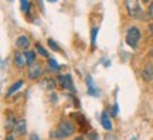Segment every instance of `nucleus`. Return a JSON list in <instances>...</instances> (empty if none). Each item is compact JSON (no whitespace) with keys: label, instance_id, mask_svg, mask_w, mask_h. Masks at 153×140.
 I'll return each instance as SVG.
<instances>
[{"label":"nucleus","instance_id":"obj_1","mask_svg":"<svg viewBox=\"0 0 153 140\" xmlns=\"http://www.w3.org/2000/svg\"><path fill=\"white\" fill-rule=\"evenodd\" d=\"M74 132H75V127H74V124L70 120H61L60 123H58V126H57V129L51 133V137L67 139V137L74 135Z\"/></svg>","mask_w":153,"mask_h":140},{"label":"nucleus","instance_id":"obj_2","mask_svg":"<svg viewBox=\"0 0 153 140\" xmlns=\"http://www.w3.org/2000/svg\"><path fill=\"white\" fill-rule=\"evenodd\" d=\"M125 6H126V10H128V14L131 17L136 19V20H146L148 19L146 13L140 7L139 0H125Z\"/></svg>","mask_w":153,"mask_h":140},{"label":"nucleus","instance_id":"obj_3","mask_svg":"<svg viewBox=\"0 0 153 140\" xmlns=\"http://www.w3.org/2000/svg\"><path fill=\"white\" fill-rule=\"evenodd\" d=\"M126 44L132 47V48H136L137 47V43L140 40V30L136 27V26H132L129 27L128 33H126Z\"/></svg>","mask_w":153,"mask_h":140},{"label":"nucleus","instance_id":"obj_4","mask_svg":"<svg viewBox=\"0 0 153 140\" xmlns=\"http://www.w3.org/2000/svg\"><path fill=\"white\" fill-rule=\"evenodd\" d=\"M41 74H43V67H41L40 62H34V64L30 65L28 72H27V75L30 79H37V78L41 76Z\"/></svg>","mask_w":153,"mask_h":140},{"label":"nucleus","instance_id":"obj_5","mask_svg":"<svg viewBox=\"0 0 153 140\" xmlns=\"http://www.w3.org/2000/svg\"><path fill=\"white\" fill-rule=\"evenodd\" d=\"M13 64L16 65L17 68H24L27 64V58H26V54L24 53H20V51H17L14 57H13Z\"/></svg>","mask_w":153,"mask_h":140},{"label":"nucleus","instance_id":"obj_6","mask_svg":"<svg viewBox=\"0 0 153 140\" xmlns=\"http://www.w3.org/2000/svg\"><path fill=\"white\" fill-rule=\"evenodd\" d=\"M60 84L62 89H70V91H74V84H72V78L70 74H64V75L60 76Z\"/></svg>","mask_w":153,"mask_h":140},{"label":"nucleus","instance_id":"obj_7","mask_svg":"<svg viewBox=\"0 0 153 140\" xmlns=\"http://www.w3.org/2000/svg\"><path fill=\"white\" fill-rule=\"evenodd\" d=\"M85 82H87V86H88V93H89V95H92V96H98V95H99V89L95 86V84H94L92 76L87 75Z\"/></svg>","mask_w":153,"mask_h":140},{"label":"nucleus","instance_id":"obj_8","mask_svg":"<svg viewBox=\"0 0 153 140\" xmlns=\"http://www.w3.org/2000/svg\"><path fill=\"white\" fill-rule=\"evenodd\" d=\"M142 78L145 81H150L153 78V62H148L142 71Z\"/></svg>","mask_w":153,"mask_h":140},{"label":"nucleus","instance_id":"obj_9","mask_svg":"<svg viewBox=\"0 0 153 140\" xmlns=\"http://www.w3.org/2000/svg\"><path fill=\"white\" fill-rule=\"evenodd\" d=\"M16 45H17V48L27 50L30 47V38L27 36H19L16 40Z\"/></svg>","mask_w":153,"mask_h":140},{"label":"nucleus","instance_id":"obj_10","mask_svg":"<svg viewBox=\"0 0 153 140\" xmlns=\"http://www.w3.org/2000/svg\"><path fill=\"white\" fill-rule=\"evenodd\" d=\"M101 124L105 130H112V122H111V118L108 112H102L101 113Z\"/></svg>","mask_w":153,"mask_h":140},{"label":"nucleus","instance_id":"obj_11","mask_svg":"<svg viewBox=\"0 0 153 140\" xmlns=\"http://www.w3.org/2000/svg\"><path fill=\"white\" fill-rule=\"evenodd\" d=\"M14 130H16L17 135H20V136L24 135V133L27 132V129H26V120H24V119H20V120H17Z\"/></svg>","mask_w":153,"mask_h":140},{"label":"nucleus","instance_id":"obj_12","mask_svg":"<svg viewBox=\"0 0 153 140\" xmlns=\"http://www.w3.org/2000/svg\"><path fill=\"white\" fill-rule=\"evenodd\" d=\"M23 84H24V81H23V79H19V81H16L14 84H13V85L10 86V88H9V91H7V93H6V96H10V95H13V93H14L16 91H19V89H20V88L23 86Z\"/></svg>","mask_w":153,"mask_h":140},{"label":"nucleus","instance_id":"obj_13","mask_svg":"<svg viewBox=\"0 0 153 140\" xmlns=\"http://www.w3.org/2000/svg\"><path fill=\"white\" fill-rule=\"evenodd\" d=\"M41 86L44 89H54L55 88V81H53L51 78H45L41 81Z\"/></svg>","mask_w":153,"mask_h":140},{"label":"nucleus","instance_id":"obj_14","mask_svg":"<svg viewBox=\"0 0 153 140\" xmlns=\"http://www.w3.org/2000/svg\"><path fill=\"white\" fill-rule=\"evenodd\" d=\"M98 31H99L98 26L92 27V30H91V44H92V47H95V44H97V36H98Z\"/></svg>","mask_w":153,"mask_h":140},{"label":"nucleus","instance_id":"obj_15","mask_svg":"<svg viewBox=\"0 0 153 140\" xmlns=\"http://www.w3.org/2000/svg\"><path fill=\"white\" fill-rule=\"evenodd\" d=\"M24 54H26V58H27V64L28 65H31V64L36 62V54H34V51H28L27 50Z\"/></svg>","mask_w":153,"mask_h":140},{"label":"nucleus","instance_id":"obj_16","mask_svg":"<svg viewBox=\"0 0 153 140\" xmlns=\"http://www.w3.org/2000/svg\"><path fill=\"white\" fill-rule=\"evenodd\" d=\"M16 123H17V120H14V116H13V115H9V118H7V123H6L7 129L9 130L14 129V127H16Z\"/></svg>","mask_w":153,"mask_h":140},{"label":"nucleus","instance_id":"obj_17","mask_svg":"<svg viewBox=\"0 0 153 140\" xmlns=\"http://www.w3.org/2000/svg\"><path fill=\"white\" fill-rule=\"evenodd\" d=\"M48 68H50L51 71L57 72V71L60 70V65L57 64V61H55L54 58H48Z\"/></svg>","mask_w":153,"mask_h":140},{"label":"nucleus","instance_id":"obj_18","mask_svg":"<svg viewBox=\"0 0 153 140\" xmlns=\"http://www.w3.org/2000/svg\"><path fill=\"white\" fill-rule=\"evenodd\" d=\"M30 7H31V4H30V1L28 0H20V9H22V11H28L30 10Z\"/></svg>","mask_w":153,"mask_h":140},{"label":"nucleus","instance_id":"obj_19","mask_svg":"<svg viewBox=\"0 0 153 140\" xmlns=\"http://www.w3.org/2000/svg\"><path fill=\"white\" fill-rule=\"evenodd\" d=\"M36 50L38 51V54H41L43 57H48V53L45 51V48H43V47H41V45H40L38 43L36 44Z\"/></svg>","mask_w":153,"mask_h":140},{"label":"nucleus","instance_id":"obj_20","mask_svg":"<svg viewBox=\"0 0 153 140\" xmlns=\"http://www.w3.org/2000/svg\"><path fill=\"white\" fill-rule=\"evenodd\" d=\"M48 45H50V47H51L53 50H54V51H60V47H58V44L55 43L53 38H50V40H48Z\"/></svg>","mask_w":153,"mask_h":140},{"label":"nucleus","instance_id":"obj_21","mask_svg":"<svg viewBox=\"0 0 153 140\" xmlns=\"http://www.w3.org/2000/svg\"><path fill=\"white\" fill-rule=\"evenodd\" d=\"M118 109H119L118 103H114V106H112V116H116V115H118Z\"/></svg>","mask_w":153,"mask_h":140},{"label":"nucleus","instance_id":"obj_22","mask_svg":"<svg viewBox=\"0 0 153 140\" xmlns=\"http://www.w3.org/2000/svg\"><path fill=\"white\" fill-rule=\"evenodd\" d=\"M149 16H150V19H153V1L150 3V7H149Z\"/></svg>","mask_w":153,"mask_h":140},{"label":"nucleus","instance_id":"obj_23","mask_svg":"<svg viewBox=\"0 0 153 140\" xmlns=\"http://www.w3.org/2000/svg\"><path fill=\"white\" fill-rule=\"evenodd\" d=\"M28 140H40V137H38L36 133H33V135L30 136V139H28Z\"/></svg>","mask_w":153,"mask_h":140},{"label":"nucleus","instance_id":"obj_24","mask_svg":"<svg viewBox=\"0 0 153 140\" xmlns=\"http://www.w3.org/2000/svg\"><path fill=\"white\" fill-rule=\"evenodd\" d=\"M4 140H14V137H13V136H11V135H9V136H7V137H6Z\"/></svg>","mask_w":153,"mask_h":140},{"label":"nucleus","instance_id":"obj_25","mask_svg":"<svg viewBox=\"0 0 153 140\" xmlns=\"http://www.w3.org/2000/svg\"><path fill=\"white\" fill-rule=\"evenodd\" d=\"M89 137H91L92 140H97V137H95V135H94V133H91V135H89Z\"/></svg>","mask_w":153,"mask_h":140},{"label":"nucleus","instance_id":"obj_26","mask_svg":"<svg viewBox=\"0 0 153 140\" xmlns=\"http://www.w3.org/2000/svg\"><path fill=\"white\" fill-rule=\"evenodd\" d=\"M74 140H84V137H82V136H78V137H75Z\"/></svg>","mask_w":153,"mask_h":140},{"label":"nucleus","instance_id":"obj_27","mask_svg":"<svg viewBox=\"0 0 153 140\" xmlns=\"http://www.w3.org/2000/svg\"><path fill=\"white\" fill-rule=\"evenodd\" d=\"M140 1H143V3H148V1H150V0H140Z\"/></svg>","mask_w":153,"mask_h":140},{"label":"nucleus","instance_id":"obj_28","mask_svg":"<svg viewBox=\"0 0 153 140\" xmlns=\"http://www.w3.org/2000/svg\"><path fill=\"white\" fill-rule=\"evenodd\" d=\"M150 55H152V57H153V48L150 50Z\"/></svg>","mask_w":153,"mask_h":140},{"label":"nucleus","instance_id":"obj_29","mask_svg":"<svg viewBox=\"0 0 153 140\" xmlns=\"http://www.w3.org/2000/svg\"><path fill=\"white\" fill-rule=\"evenodd\" d=\"M48 1H53V3H55V1H57V0H48Z\"/></svg>","mask_w":153,"mask_h":140},{"label":"nucleus","instance_id":"obj_30","mask_svg":"<svg viewBox=\"0 0 153 140\" xmlns=\"http://www.w3.org/2000/svg\"><path fill=\"white\" fill-rule=\"evenodd\" d=\"M132 140H136V137H133V139H132Z\"/></svg>","mask_w":153,"mask_h":140}]
</instances>
